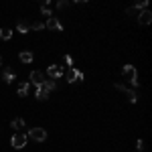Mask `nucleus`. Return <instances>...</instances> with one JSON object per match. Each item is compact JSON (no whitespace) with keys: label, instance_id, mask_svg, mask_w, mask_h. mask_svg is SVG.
<instances>
[{"label":"nucleus","instance_id":"f03ea898","mask_svg":"<svg viewBox=\"0 0 152 152\" xmlns=\"http://www.w3.org/2000/svg\"><path fill=\"white\" fill-rule=\"evenodd\" d=\"M67 81L69 83H79V81H83V73L79 69H75V67H71L69 71H67Z\"/></svg>","mask_w":152,"mask_h":152},{"label":"nucleus","instance_id":"a211bd4d","mask_svg":"<svg viewBox=\"0 0 152 152\" xmlns=\"http://www.w3.org/2000/svg\"><path fill=\"white\" fill-rule=\"evenodd\" d=\"M43 85H45V87H47L49 91H53V89H55V87H57V83L53 81V79H51V81H45V83H43Z\"/></svg>","mask_w":152,"mask_h":152},{"label":"nucleus","instance_id":"f8f14e48","mask_svg":"<svg viewBox=\"0 0 152 152\" xmlns=\"http://www.w3.org/2000/svg\"><path fill=\"white\" fill-rule=\"evenodd\" d=\"M28 89H31V85L24 81V83H20V85H18V89H16V91H18V95H20V97H26V95H28Z\"/></svg>","mask_w":152,"mask_h":152},{"label":"nucleus","instance_id":"9b49d317","mask_svg":"<svg viewBox=\"0 0 152 152\" xmlns=\"http://www.w3.org/2000/svg\"><path fill=\"white\" fill-rule=\"evenodd\" d=\"M24 126H26V122H24L23 118H14V120L10 122V128L12 130H20V128H24Z\"/></svg>","mask_w":152,"mask_h":152},{"label":"nucleus","instance_id":"0eeeda50","mask_svg":"<svg viewBox=\"0 0 152 152\" xmlns=\"http://www.w3.org/2000/svg\"><path fill=\"white\" fill-rule=\"evenodd\" d=\"M31 81H33L37 87H39V85H43V83L47 81V79H45L43 71H33V73H31Z\"/></svg>","mask_w":152,"mask_h":152},{"label":"nucleus","instance_id":"dca6fc26","mask_svg":"<svg viewBox=\"0 0 152 152\" xmlns=\"http://www.w3.org/2000/svg\"><path fill=\"white\" fill-rule=\"evenodd\" d=\"M14 77H16V75H14V73H12L10 69H6V71H4V73H2V79H4V81H6V83L14 81Z\"/></svg>","mask_w":152,"mask_h":152},{"label":"nucleus","instance_id":"f3484780","mask_svg":"<svg viewBox=\"0 0 152 152\" xmlns=\"http://www.w3.org/2000/svg\"><path fill=\"white\" fill-rule=\"evenodd\" d=\"M146 6H148V0H140V2L134 4V8H138V10H146ZM134 8H132V10H134Z\"/></svg>","mask_w":152,"mask_h":152},{"label":"nucleus","instance_id":"f257e3e1","mask_svg":"<svg viewBox=\"0 0 152 152\" xmlns=\"http://www.w3.org/2000/svg\"><path fill=\"white\" fill-rule=\"evenodd\" d=\"M122 73H124V77H126V79H128L134 87L140 83V81H138V71H136V67H134V65H124Z\"/></svg>","mask_w":152,"mask_h":152},{"label":"nucleus","instance_id":"aec40b11","mask_svg":"<svg viewBox=\"0 0 152 152\" xmlns=\"http://www.w3.org/2000/svg\"><path fill=\"white\" fill-rule=\"evenodd\" d=\"M65 65H69V67H75V65H73V57H71V55H65Z\"/></svg>","mask_w":152,"mask_h":152},{"label":"nucleus","instance_id":"20e7f679","mask_svg":"<svg viewBox=\"0 0 152 152\" xmlns=\"http://www.w3.org/2000/svg\"><path fill=\"white\" fill-rule=\"evenodd\" d=\"M116 89H120V91H124V94L128 95V99L132 102V104H136V102H138V94H136L134 89H130V87H126V85H122V83H116Z\"/></svg>","mask_w":152,"mask_h":152},{"label":"nucleus","instance_id":"6e6552de","mask_svg":"<svg viewBox=\"0 0 152 152\" xmlns=\"http://www.w3.org/2000/svg\"><path fill=\"white\" fill-rule=\"evenodd\" d=\"M138 23L140 24H150L152 23V12L150 10H140V14H138Z\"/></svg>","mask_w":152,"mask_h":152},{"label":"nucleus","instance_id":"5701e85b","mask_svg":"<svg viewBox=\"0 0 152 152\" xmlns=\"http://www.w3.org/2000/svg\"><path fill=\"white\" fill-rule=\"evenodd\" d=\"M0 65H2V57H0Z\"/></svg>","mask_w":152,"mask_h":152},{"label":"nucleus","instance_id":"39448f33","mask_svg":"<svg viewBox=\"0 0 152 152\" xmlns=\"http://www.w3.org/2000/svg\"><path fill=\"white\" fill-rule=\"evenodd\" d=\"M28 134H31V138L35 142H45L47 140V130H43V128H33Z\"/></svg>","mask_w":152,"mask_h":152},{"label":"nucleus","instance_id":"7ed1b4c3","mask_svg":"<svg viewBox=\"0 0 152 152\" xmlns=\"http://www.w3.org/2000/svg\"><path fill=\"white\" fill-rule=\"evenodd\" d=\"M10 144L16 148V150H20V148H24V146H26V136H24V134H20V132H16V134L12 136Z\"/></svg>","mask_w":152,"mask_h":152},{"label":"nucleus","instance_id":"4be33fe9","mask_svg":"<svg viewBox=\"0 0 152 152\" xmlns=\"http://www.w3.org/2000/svg\"><path fill=\"white\" fill-rule=\"evenodd\" d=\"M136 148H138V150H142V148H144V140H138V142H136Z\"/></svg>","mask_w":152,"mask_h":152},{"label":"nucleus","instance_id":"ddd939ff","mask_svg":"<svg viewBox=\"0 0 152 152\" xmlns=\"http://www.w3.org/2000/svg\"><path fill=\"white\" fill-rule=\"evenodd\" d=\"M16 28H18V33H23V35H26L28 31H31V24L24 23V20H18V24H16Z\"/></svg>","mask_w":152,"mask_h":152},{"label":"nucleus","instance_id":"412c9836","mask_svg":"<svg viewBox=\"0 0 152 152\" xmlns=\"http://www.w3.org/2000/svg\"><path fill=\"white\" fill-rule=\"evenodd\" d=\"M67 6H69V2H65V0L57 2V8H67Z\"/></svg>","mask_w":152,"mask_h":152},{"label":"nucleus","instance_id":"6ab92c4d","mask_svg":"<svg viewBox=\"0 0 152 152\" xmlns=\"http://www.w3.org/2000/svg\"><path fill=\"white\" fill-rule=\"evenodd\" d=\"M31 28H33V31H43L45 24H43V23H33V24H31Z\"/></svg>","mask_w":152,"mask_h":152},{"label":"nucleus","instance_id":"9d476101","mask_svg":"<svg viewBox=\"0 0 152 152\" xmlns=\"http://www.w3.org/2000/svg\"><path fill=\"white\" fill-rule=\"evenodd\" d=\"M49 94H51V91H49L45 85H39V87H37V94H35V95H37V99H47Z\"/></svg>","mask_w":152,"mask_h":152},{"label":"nucleus","instance_id":"4468645a","mask_svg":"<svg viewBox=\"0 0 152 152\" xmlns=\"http://www.w3.org/2000/svg\"><path fill=\"white\" fill-rule=\"evenodd\" d=\"M18 57H20L23 63H33V53H31V51H23Z\"/></svg>","mask_w":152,"mask_h":152},{"label":"nucleus","instance_id":"2eb2a0df","mask_svg":"<svg viewBox=\"0 0 152 152\" xmlns=\"http://www.w3.org/2000/svg\"><path fill=\"white\" fill-rule=\"evenodd\" d=\"M12 37V31H8V28H0V41H10Z\"/></svg>","mask_w":152,"mask_h":152},{"label":"nucleus","instance_id":"1a4fd4ad","mask_svg":"<svg viewBox=\"0 0 152 152\" xmlns=\"http://www.w3.org/2000/svg\"><path fill=\"white\" fill-rule=\"evenodd\" d=\"M45 28H51V31H61V28H63V24L59 23L55 16H51L47 23H45Z\"/></svg>","mask_w":152,"mask_h":152},{"label":"nucleus","instance_id":"423d86ee","mask_svg":"<svg viewBox=\"0 0 152 152\" xmlns=\"http://www.w3.org/2000/svg\"><path fill=\"white\" fill-rule=\"evenodd\" d=\"M47 75L53 79V81H55V79H59V77L63 75V67H61V65H49Z\"/></svg>","mask_w":152,"mask_h":152}]
</instances>
